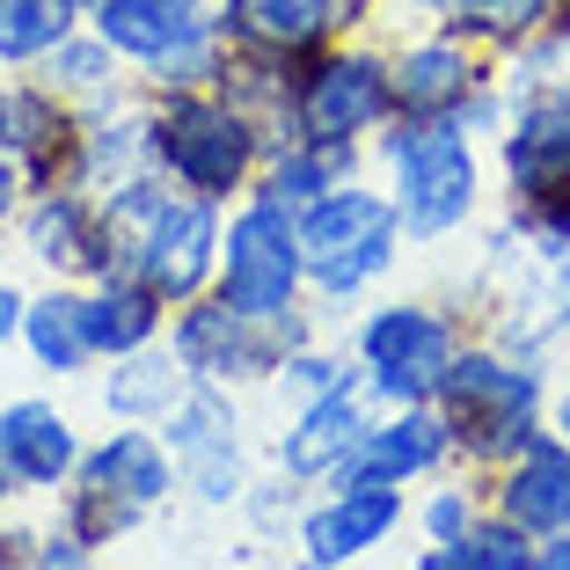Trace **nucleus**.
I'll return each instance as SVG.
<instances>
[{
  "mask_svg": "<svg viewBox=\"0 0 570 570\" xmlns=\"http://www.w3.org/2000/svg\"><path fill=\"white\" fill-rule=\"evenodd\" d=\"M373 176L395 198L410 249H446V242L475 235L498 205L490 184V147L461 118H395L373 132Z\"/></svg>",
  "mask_w": 570,
  "mask_h": 570,
  "instance_id": "1",
  "label": "nucleus"
},
{
  "mask_svg": "<svg viewBox=\"0 0 570 570\" xmlns=\"http://www.w3.org/2000/svg\"><path fill=\"white\" fill-rule=\"evenodd\" d=\"M301 256H307V307L330 330H344L373 293L395 285L410 242H403V219H395V198L381 190L373 168L322 190L315 205H301Z\"/></svg>",
  "mask_w": 570,
  "mask_h": 570,
  "instance_id": "2",
  "label": "nucleus"
},
{
  "mask_svg": "<svg viewBox=\"0 0 570 570\" xmlns=\"http://www.w3.org/2000/svg\"><path fill=\"white\" fill-rule=\"evenodd\" d=\"M219 227H227V205L190 198L154 168L132 176L125 190L102 198V235H110V264L132 271L147 293H161L168 307L213 293L219 278Z\"/></svg>",
  "mask_w": 570,
  "mask_h": 570,
  "instance_id": "3",
  "label": "nucleus"
},
{
  "mask_svg": "<svg viewBox=\"0 0 570 570\" xmlns=\"http://www.w3.org/2000/svg\"><path fill=\"white\" fill-rule=\"evenodd\" d=\"M475 336L469 307L446 293H373L352 322H344V352L358 366L373 410H403V403H439V381L461 358V344Z\"/></svg>",
  "mask_w": 570,
  "mask_h": 570,
  "instance_id": "4",
  "label": "nucleus"
},
{
  "mask_svg": "<svg viewBox=\"0 0 570 570\" xmlns=\"http://www.w3.org/2000/svg\"><path fill=\"white\" fill-rule=\"evenodd\" d=\"M184 504V483H176V453L154 424H102L88 432V453L73 483L51 498V520L73 527L81 541H96L102 556L118 541L147 534L154 520H168Z\"/></svg>",
  "mask_w": 570,
  "mask_h": 570,
  "instance_id": "5",
  "label": "nucleus"
},
{
  "mask_svg": "<svg viewBox=\"0 0 570 570\" xmlns=\"http://www.w3.org/2000/svg\"><path fill=\"white\" fill-rule=\"evenodd\" d=\"M549 395H556V358H512L504 344L475 330L439 381V410L453 424L461 469L490 475L498 461H512L549 424Z\"/></svg>",
  "mask_w": 570,
  "mask_h": 570,
  "instance_id": "6",
  "label": "nucleus"
},
{
  "mask_svg": "<svg viewBox=\"0 0 570 570\" xmlns=\"http://www.w3.org/2000/svg\"><path fill=\"white\" fill-rule=\"evenodd\" d=\"M271 132L242 110L227 88H168L154 96V168L176 190L213 205H235L264 176Z\"/></svg>",
  "mask_w": 570,
  "mask_h": 570,
  "instance_id": "7",
  "label": "nucleus"
},
{
  "mask_svg": "<svg viewBox=\"0 0 570 570\" xmlns=\"http://www.w3.org/2000/svg\"><path fill=\"white\" fill-rule=\"evenodd\" d=\"M81 22L125 59L147 96L168 88H219L227 73V37H219V0H88Z\"/></svg>",
  "mask_w": 570,
  "mask_h": 570,
  "instance_id": "8",
  "label": "nucleus"
},
{
  "mask_svg": "<svg viewBox=\"0 0 570 570\" xmlns=\"http://www.w3.org/2000/svg\"><path fill=\"white\" fill-rule=\"evenodd\" d=\"M154 432L168 439V453H176L184 504L205 512V520H227V512L242 504V490L256 483V469H264V439L249 432V395H235V387L190 381Z\"/></svg>",
  "mask_w": 570,
  "mask_h": 570,
  "instance_id": "9",
  "label": "nucleus"
},
{
  "mask_svg": "<svg viewBox=\"0 0 570 570\" xmlns=\"http://www.w3.org/2000/svg\"><path fill=\"white\" fill-rule=\"evenodd\" d=\"M293 132L307 139H352L373 147V132L395 125V59H387V37H336V45L307 51L293 67Z\"/></svg>",
  "mask_w": 570,
  "mask_h": 570,
  "instance_id": "10",
  "label": "nucleus"
},
{
  "mask_svg": "<svg viewBox=\"0 0 570 570\" xmlns=\"http://www.w3.org/2000/svg\"><path fill=\"white\" fill-rule=\"evenodd\" d=\"M213 293L242 315L271 322L285 307H307V256H301V213L264 190L227 205V227H219V278Z\"/></svg>",
  "mask_w": 570,
  "mask_h": 570,
  "instance_id": "11",
  "label": "nucleus"
},
{
  "mask_svg": "<svg viewBox=\"0 0 570 570\" xmlns=\"http://www.w3.org/2000/svg\"><path fill=\"white\" fill-rule=\"evenodd\" d=\"M403 534H410V490H395V483H322V490H307L285 549L307 556L315 570H358L381 549H395Z\"/></svg>",
  "mask_w": 570,
  "mask_h": 570,
  "instance_id": "12",
  "label": "nucleus"
},
{
  "mask_svg": "<svg viewBox=\"0 0 570 570\" xmlns=\"http://www.w3.org/2000/svg\"><path fill=\"white\" fill-rule=\"evenodd\" d=\"M490 184H498V205H512V213L570 198V81L512 96V118L490 139Z\"/></svg>",
  "mask_w": 570,
  "mask_h": 570,
  "instance_id": "13",
  "label": "nucleus"
},
{
  "mask_svg": "<svg viewBox=\"0 0 570 570\" xmlns=\"http://www.w3.org/2000/svg\"><path fill=\"white\" fill-rule=\"evenodd\" d=\"M8 249H16V264L30 271V278H102L110 264V235H102V205L88 198V190L73 184H45L22 198L16 227H8Z\"/></svg>",
  "mask_w": 570,
  "mask_h": 570,
  "instance_id": "14",
  "label": "nucleus"
},
{
  "mask_svg": "<svg viewBox=\"0 0 570 570\" xmlns=\"http://www.w3.org/2000/svg\"><path fill=\"white\" fill-rule=\"evenodd\" d=\"M387 59H395V118H461L475 102V88L498 81V59L483 45H469L461 30H446V22L395 30Z\"/></svg>",
  "mask_w": 570,
  "mask_h": 570,
  "instance_id": "15",
  "label": "nucleus"
},
{
  "mask_svg": "<svg viewBox=\"0 0 570 570\" xmlns=\"http://www.w3.org/2000/svg\"><path fill=\"white\" fill-rule=\"evenodd\" d=\"M373 432V403L366 387H336V395H315V403H293L271 417V439H264V461L293 483L322 490V483H344Z\"/></svg>",
  "mask_w": 570,
  "mask_h": 570,
  "instance_id": "16",
  "label": "nucleus"
},
{
  "mask_svg": "<svg viewBox=\"0 0 570 570\" xmlns=\"http://www.w3.org/2000/svg\"><path fill=\"white\" fill-rule=\"evenodd\" d=\"M132 176H154V96L147 88H125L118 102L73 110V147H67V176L59 184L88 190L102 205Z\"/></svg>",
  "mask_w": 570,
  "mask_h": 570,
  "instance_id": "17",
  "label": "nucleus"
},
{
  "mask_svg": "<svg viewBox=\"0 0 570 570\" xmlns=\"http://www.w3.org/2000/svg\"><path fill=\"white\" fill-rule=\"evenodd\" d=\"M0 453H8V469L22 475L30 504H51L73 483V469H81L88 424L73 417L51 387H22V395H0Z\"/></svg>",
  "mask_w": 570,
  "mask_h": 570,
  "instance_id": "18",
  "label": "nucleus"
},
{
  "mask_svg": "<svg viewBox=\"0 0 570 570\" xmlns=\"http://www.w3.org/2000/svg\"><path fill=\"white\" fill-rule=\"evenodd\" d=\"M461 469L453 453V424L439 403H403V410H373V432L358 446L352 475L344 483H395V490H417L432 475Z\"/></svg>",
  "mask_w": 570,
  "mask_h": 570,
  "instance_id": "19",
  "label": "nucleus"
},
{
  "mask_svg": "<svg viewBox=\"0 0 570 570\" xmlns=\"http://www.w3.org/2000/svg\"><path fill=\"white\" fill-rule=\"evenodd\" d=\"M483 490H490V512L512 520L520 534H534V541L563 534L570 527V439L541 424L512 461H498V469L483 475Z\"/></svg>",
  "mask_w": 570,
  "mask_h": 570,
  "instance_id": "20",
  "label": "nucleus"
},
{
  "mask_svg": "<svg viewBox=\"0 0 570 570\" xmlns=\"http://www.w3.org/2000/svg\"><path fill=\"white\" fill-rule=\"evenodd\" d=\"M73 147V102L51 96L45 73H0V154H16L30 168V190L67 176Z\"/></svg>",
  "mask_w": 570,
  "mask_h": 570,
  "instance_id": "21",
  "label": "nucleus"
},
{
  "mask_svg": "<svg viewBox=\"0 0 570 570\" xmlns=\"http://www.w3.org/2000/svg\"><path fill=\"white\" fill-rule=\"evenodd\" d=\"M16 352H22V366H30L45 387H67V381H88V373H96V344H88V315H81V285H73V278H37L30 285Z\"/></svg>",
  "mask_w": 570,
  "mask_h": 570,
  "instance_id": "22",
  "label": "nucleus"
},
{
  "mask_svg": "<svg viewBox=\"0 0 570 570\" xmlns=\"http://www.w3.org/2000/svg\"><path fill=\"white\" fill-rule=\"evenodd\" d=\"M219 37H227V51L307 59V51L352 37V22L336 0H219Z\"/></svg>",
  "mask_w": 570,
  "mask_h": 570,
  "instance_id": "23",
  "label": "nucleus"
},
{
  "mask_svg": "<svg viewBox=\"0 0 570 570\" xmlns=\"http://www.w3.org/2000/svg\"><path fill=\"white\" fill-rule=\"evenodd\" d=\"M88 381H96L102 424H161L168 410H176V395L190 387V373L161 336V344H139V352H125V358H102Z\"/></svg>",
  "mask_w": 570,
  "mask_h": 570,
  "instance_id": "24",
  "label": "nucleus"
},
{
  "mask_svg": "<svg viewBox=\"0 0 570 570\" xmlns=\"http://www.w3.org/2000/svg\"><path fill=\"white\" fill-rule=\"evenodd\" d=\"M81 315H88V344H96V366L102 358H125L139 344H161L168 336V301L147 293L132 271H102V278L81 285Z\"/></svg>",
  "mask_w": 570,
  "mask_h": 570,
  "instance_id": "25",
  "label": "nucleus"
},
{
  "mask_svg": "<svg viewBox=\"0 0 570 570\" xmlns=\"http://www.w3.org/2000/svg\"><path fill=\"white\" fill-rule=\"evenodd\" d=\"M366 168H373V154H366V147H352V139H307V132H293V139H271L256 190L301 213V205H315V198H322V190L352 184V176H366Z\"/></svg>",
  "mask_w": 570,
  "mask_h": 570,
  "instance_id": "26",
  "label": "nucleus"
},
{
  "mask_svg": "<svg viewBox=\"0 0 570 570\" xmlns=\"http://www.w3.org/2000/svg\"><path fill=\"white\" fill-rule=\"evenodd\" d=\"M51 81V96H67L73 110H96V102H118L125 88H139L132 73H125V59L110 45H102L96 30H88V22H73L67 37H59V45H51V59L45 67H37Z\"/></svg>",
  "mask_w": 570,
  "mask_h": 570,
  "instance_id": "27",
  "label": "nucleus"
},
{
  "mask_svg": "<svg viewBox=\"0 0 570 570\" xmlns=\"http://www.w3.org/2000/svg\"><path fill=\"white\" fill-rule=\"evenodd\" d=\"M483 512H490L483 475H475V469H446V475H432V483L410 490V541L446 549V541H461Z\"/></svg>",
  "mask_w": 570,
  "mask_h": 570,
  "instance_id": "28",
  "label": "nucleus"
},
{
  "mask_svg": "<svg viewBox=\"0 0 570 570\" xmlns=\"http://www.w3.org/2000/svg\"><path fill=\"white\" fill-rule=\"evenodd\" d=\"M73 22L67 0H0V73H37Z\"/></svg>",
  "mask_w": 570,
  "mask_h": 570,
  "instance_id": "29",
  "label": "nucleus"
},
{
  "mask_svg": "<svg viewBox=\"0 0 570 570\" xmlns=\"http://www.w3.org/2000/svg\"><path fill=\"white\" fill-rule=\"evenodd\" d=\"M336 387H358V366L344 352V336H315L301 352H285V366L271 373V410H293V403H315V395H336Z\"/></svg>",
  "mask_w": 570,
  "mask_h": 570,
  "instance_id": "30",
  "label": "nucleus"
},
{
  "mask_svg": "<svg viewBox=\"0 0 570 570\" xmlns=\"http://www.w3.org/2000/svg\"><path fill=\"white\" fill-rule=\"evenodd\" d=\"M556 16H563V0H461L446 30H461L469 45H483L490 59H498V51H512V45H527V37H541Z\"/></svg>",
  "mask_w": 570,
  "mask_h": 570,
  "instance_id": "31",
  "label": "nucleus"
},
{
  "mask_svg": "<svg viewBox=\"0 0 570 570\" xmlns=\"http://www.w3.org/2000/svg\"><path fill=\"white\" fill-rule=\"evenodd\" d=\"M301 504H307V483H293V475H278L264 461V469H256V483L242 490L235 520L249 527L256 549H285V541H293V520H301Z\"/></svg>",
  "mask_w": 570,
  "mask_h": 570,
  "instance_id": "32",
  "label": "nucleus"
},
{
  "mask_svg": "<svg viewBox=\"0 0 570 570\" xmlns=\"http://www.w3.org/2000/svg\"><path fill=\"white\" fill-rule=\"evenodd\" d=\"M439 570H534V534H520L498 512H483L461 541L439 549Z\"/></svg>",
  "mask_w": 570,
  "mask_h": 570,
  "instance_id": "33",
  "label": "nucleus"
},
{
  "mask_svg": "<svg viewBox=\"0 0 570 570\" xmlns=\"http://www.w3.org/2000/svg\"><path fill=\"white\" fill-rule=\"evenodd\" d=\"M8 534H16V563L22 570H102L110 563L96 541H81L73 527L51 520V512L45 520H8Z\"/></svg>",
  "mask_w": 570,
  "mask_h": 570,
  "instance_id": "34",
  "label": "nucleus"
},
{
  "mask_svg": "<svg viewBox=\"0 0 570 570\" xmlns=\"http://www.w3.org/2000/svg\"><path fill=\"white\" fill-rule=\"evenodd\" d=\"M461 0H381V30H432V22H453Z\"/></svg>",
  "mask_w": 570,
  "mask_h": 570,
  "instance_id": "35",
  "label": "nucleus"
},
{
  "mask_svg": "<svg viewBox=\"0 0 570 570\" xmlns=\"http://www.w3.org/2000/svg\"><path fill=\"white\" fill-rule=\"evenodd\" d=\"M22 198H30V168H22L16 154H0V242H8V227H16Z\"/></svg>",
  "mask_w": 570,
  "mask_h": 570,
  "instance_id": "36",
  "label": "nucleus"
},
{
  "mask_svg": "<svg viewBox=\"0 0 570 570\" xmlns=\"http://www.w3.org/2000/svg\"><path fill=\"white\" fill-rule=\"evenodd\" d=\"M22 307H30V285L16 271H0V352H16V330H22Z\"/></svg>",
  "mask_w": 570,
  "mask_h": 570,
  "instance_id": "37",
  "label": "nucleus"
},
{
  "mask_svg": "<svg viewBox=\"0 0 570 570\" xmlns=\"http://www.w3.org/2000/svg\"><path fill=\"white\" fill-rule=\"evenodd\" d=\"M22 504H30V490H22V475L8 469V453H0V520H16Z\"/></svg>",
  "mask_w": 570,
  "mask_h": 570,
  "instance_id": "38",
  "label": "nucleus"
},
{
  "mask_svg": "<svg viewBox=\"0 0 570 570\" xmlns=\"http://www.w3.org/2000/svg\"><path fill=\"white\" fill-rule=\"evenodd\" d=\"M534 570H570V527H563V534H541V541H534Z\"/></svg>",
  "mask_w": 570,
  "mask_h": 570,
  "instance_id": "39",
  "label": "nucleus"
},
{
  "mask_svg": "<svg viewBox=\"0 0 570 570\" xmlns=\"http://www.w3.org/2000/svg\"><path fill=\"white\" fill-rule=\"evenodd\" d=\"M549 432L570 439V381H556V395H549Z\"/></svg>",
  "mask_w": 570,
  "mask_h": 570,
  "instance_id": "40",
  "label": "nucleus"
},
{
  "mask_svg": "<svg viewBox=\"0 0 570 570\" xmlns=\"http://www.w3.org/2000/svg\"><path fill=\"white\" fill-rule=\"evenodd\" d=\"M249 570H315V563H307V556H293V549H264Z\"/></svg>",
  "mask_w": 570,
  "mask_h": 570,
  "instance_id": "41",
  "label": "nucleus"
},
{
  "mask_svg": "<svg viewBox=\"0 0 570 570\" xmlns=\"http://www.w3.org/2000/svg\"><path fill=\"white\" fill-rule=\"evenodd\" d=\"M410 570H439V549H424V541H410Z\"/></svg>",
  "mask_w": 570,
  "mask_h": 570,
  "instance_id": "42",
  "label": "nucleus"
},
{
  "mask_svg": "<svg viewBox=\"0 0 570 570\" xmlns=\"http://www.w3.org/2000/svg\"><path fill=\"white\" fill-rule=\"evenodd\" d=\"M0 570H22V563H16V534H8V520H0Z\"/></svg>",
  "mask_w": 570,
  "mask_h": 570,
  "instance_id": "43",
  "label": "nucleus"
},
{
  "mask_svg": "<svg viewBox=\"0 0 570 570\" xmlns=\"http://www.w3.org/2000/svg\"><path fill=\"white\" fill-rule=\"evenodd\" d=\"M556 381H570V344H563V358H556Z\"/></svg>",
  "mask_w": 570,
  "mask_h": 570,
  "instance_id": "44",
  "label": "nucleus"
},
{
  "mask_svg": "<svg viewBox=\"0 0 570 570\" xmlns=\"http://www.w3.org/2000/svg\"><path fill=\"white\" fill-rule=\"evenodd\" d=\"M67 8H73V16H81V8H88V0H67Z\"/></svg>",
  "mask_w": 570,
  "mask_h": 570,
  "instance_id": "45",
  "label": "nucleus"
},
{
  "mask_svg": "<svg viewBox=\"0 0 570 570\" xmlns=\"http://www.w3.org/2000/svg\"><path fill=\"white\" fill-rule=\"evenodd\" d=\"M563 22H570V0H563Z\"/></svg>",
  "mask_w": 570,
  "mask_h": 570,
  "instance_id": "46",
  "label": "nucleus"
}]
</instances>
